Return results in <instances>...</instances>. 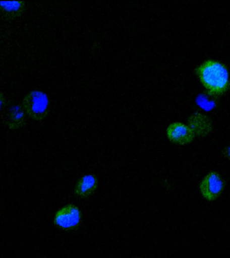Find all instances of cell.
<instances>
[{
  "label": "cell",
  "mask_w": 230,
  "mask_h": 258,
  "mask_svg": "<svg viewBox=\"0 0 230 258\" xmlns=\"http://www.w3.org/2000/svg\"><path fill=\"white\" fill-rule=\"evenodd\" d=\"M197 74L206 89L213 94H221L229 86V74L223 64L208 60L199 66Z\"/></svg>",
  "instance_id": "6da1fadb"
},
{
  "label": "cell",
  "mask_w": 230,
  "mask_h": 258,
  "mask_svg": "<svg viewBox=\"0 0 230 258\" xmlns=\"http://www.w3.org/2000/svg\"><path fill=\"white\" fill-rule=\"evenodd\" d=\"M22 107L25 114L32 120H42L48 114L49 100L47 95L41 91H32L24 97Z\"/></svg>",
  "instance_id": "7a4b0ae2"
},
{
  "label": "cell",
  "mask_w": 230,
  "mask_h": 258,
  "mask_svg": "<svg viewBox=\"0 0 230 258\" xmlns=\"http://www.w3.org/2000/svg\"><path fill=\"white\" fill-rule=\"evenodd\" d=\"M225 182L217 171H211L202 179L199 189L204 199L209 201H215L223 192Z\"/></svg>",
  "instance_id": "3957f363"
},
{
  "label": "cell",
  "mask_w": 230,
  "mask_h": 258,
  "mask_svg": "<svg viewBox=\"0 0 230 258\" xmlns=\"http://www.w3.org/2000/svg\"><path fill=\"white\" fill-rule=\"evenodd\" d=\"M81 219L82 213L80 209L74 205H67L56 211L54 223L60 229L72 230L78 227Z\"/></svg>",
  "instance_id": "277c9868"
},
{
  "label": "cell",
  "mask_w": 230,
  "mask_h": 258,
  "mask_svg": "<svg viewBox=\"0 0 230 258\" xmlns=\"http://www.w3.org/2000/svg\"><path fill=\"white\" fill-rule=\"evenodd\" d=\"M166 136L171 143L187 145L195 138V134L188 125L181 122H173L166 128Z\"/></svg>",
  "instance_id": "5b68a950"
},
{
  "label": "cell",
  "mask_w": 230,
  "mask_h": 258,
  "mask_svg": "<svg viewBox=\"0 0 230 258\" xmlns=\"http://www.w3.org/2000/svg\"><path fill=\"white\" fill-rule=\"evenodd\" d=\"M2 117L4 124L12 130L19 128L25 124L26 114L19 105H13L6 109Z\"/></svg>",
  "instance_id": "8992f818"
},
{
  "label": "cell",
  "mask_w": 230,
  "mask_h": 258,
  "mask_svg": "<svg viewBox=\"0 0 230 258\" xmlns=\"http://www.w3.org/2000/svg\"><path fill=\"white\" fill-rule=\"evenodd\" d=\"M98 187V178L94 174H87L81 177L74 187V193L77 197L86 199L94 193Z\"/></svg>",
  "instance_id": "52a82bcc"
},
{
  "label": "cell",
  "mask_w": 230,
  "mask_h": 258,
  "mask_svg": "<svg viewBox=\"0 0 230 258\" xmlns=\"http://www.w3.org/2000/svg\"><path fill=\"white\" fill-rule=\"evenodd\" d=\"M189 126L195 136L205 137L211 131V120L205 115L196 112L189 119Z\"/></svg>",
  "instance_id": "ba28073f"
},
{
  "label": "cell",
  "mask_w": 230,
  "mask_h": 258,
  "mask_svg": "<svg viewBox=\"0 0 230 258\" xmlns=\"http://www.w3.org/2000/svg\"><path fill=\"white\" fill-rule=\"evenodd\" d=\"M24 10L23 2H0V10L8 17H18Z\"/></svg>",
  "instance_id": "9c48e42d"
},
{
  "label": "cell",
  "mask_w": 230,
  "mask_h": 258,
  "mask_svg": "<svg viewBox=\"0 0 230 258\" xmlns=\"http://www.w3.org/2000/svg\"><path fill=\"white\" fill-rule=\"evenodd\" d=\"M6 100L3 93L0 91V112L4 110L6 107Z\"/></svg>",
  "instance_id": "30bf717a"
},
{
  "label": "cell",
  "mask_w": 230,
  "mask_h": 258,
  "mask_svg": "<svg viewBox=\"0 0 230 258\" xmlns=\"http://www.w3.org/2000/svg\"><path fill=\"white\" fill-rule=\"evenodd\" d=\"M223 152L225 157H227V158L229 159L230 160V146L226 147V148L224 149Z\"/></svg>",
  "instance_id": "8fae6325"
},
{
  "label": "cell",
  "mask_w": 230,
  "mask_h": 258,
  "mask_svg": "<svg viewBox=\"0 0 230 258\" xmlns=\"http://www.w3.org/2000/svg\"><path fill=\"white\" fill-rule=\"evenodd\" d=\"M133 258H143V257H139V256H138V257H133Z\"/></svg>",
  "instance_id": "7c38bea8"
}]
</instances>
